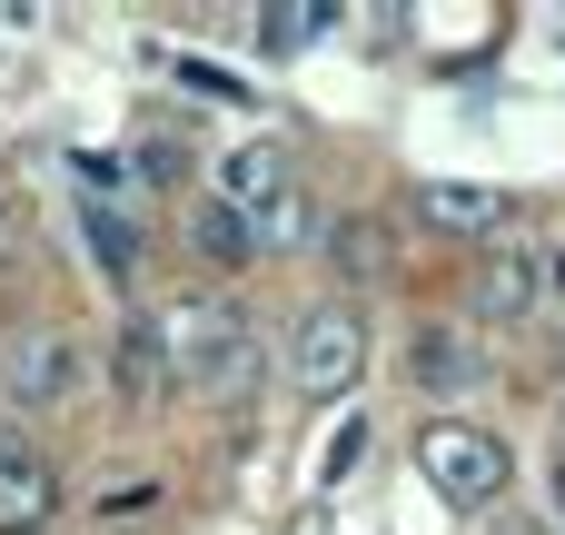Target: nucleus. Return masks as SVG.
Here are the masks:
<instances>
[{
    "mask_svg": "<svg viewBox=\"0 0 565 535\" xmlns=\"http://www.w3.org/2000/svg\"><path fill=\"white\" fill-rule=\"evenodd\" d=\"M189 238H199V258H209V268H248V258H258V238H248V218H238V208H218V199H199V218H189Z\"/></svg>",
    "mask_w": 565,
    "mask_h": 535,
    "instance_id": "9b49d317",
    "label": "nucleus"
},
{
    "mask_svg": "<svg viewBox=\"0 0 565 535\" xmlns=\"http://www.w3.org/2000/svg\"><path fill=\"white\" fill-rule=\"evenodd\" d=\"M556 417H565V407H556Z\"/></svg>",
    "mask_w": 565,
    "mask_h": 535,
    "instance_id": "b1692460",
    "label": "nucleus"
},
{
    "mask_svg": "<svg viewBox=\"0 0 565 535\" xmlns=\"http://www.w3.org/2000/svg\"><path fill=\"white\" fill-rule=\"evenodd\" d=\"M546 308H556V318H565V248H556V258H546Z\"/></svg>",
    "mask_w": 565,
    "mask_h": 535,
    "instance_id": "412c9836",
    "label": "nucleus"
},
{
    "mask_svg": "<svg viewBox=\"0 0 565 535\" xmlns=\"http://www.w3.org/2000/svg\"><path fill=\"white\" fill-rule=\"evenodd\" d=\"M79 238H89V258H99L109 278H129V268H139V238H129L109 208H79Z\"/></svg>",
    "mask_w": 565,
    "mask_h": 535,
    "instance_id": "4468645a",
    "label": "nucleus"
},
{
    "mask_svg": "<svg viewBox=\"0 0 565 535\" xmlns=\"http://www.w3.org/2000/svg\"><path fill=\"white\" fill-rule=\"evenodd\" d=\"M328 20H338L328 0H278V10L258 20V50H308V40L328 30Z\"/></svg>",
    "mask_w": 565,
    "mask_h": 535,
    "instance_id": "ddd939ff",
    "label": "nucleus"
},
{
    "mask_svg": "<svg viewBox=\"0 0 565 535\" xmlns=\"http://www.w3.org/2000/svg\"><path fill=\"white\" fill-rule=\"evenodd\" d=\"M70 169H79V189H89V208H99V199H119V179H129V169H119V159H99V149H79Z\"/></svg>",
    "mask_w": 565,
    "mask_h": 535,
    "instance_id": "f3484780",
    "label": "nucleus"
},
{
    "mask_svg": "<svg viewBox=\"0 0 565 535\" xmlns=\"http://www.w3.org/2000/svg\"><path fill=\"white\" fill-rule=\"evenodd\" d=\"M169 69H179V89H199V99H258V89H248L238 69H218V60H189V50H179Z\"/></svg>",
    "mask_w": 565,
    "mask_h": 535,
    "instance_id": "dca6fc26",
    "label": "nucleus"
},
{
    "mask_svg": "<svg viewBox=\"0 0 565 535\" xmlns=\"http://www.w3.org/2000/svg\"><path fill=\"white\" fill-rule=\"evenodd\" d=\"M407 367H417L427 387H467V377H477V357H467V338H457V328H417Z\"/></svg>",
    "mask_w": 565,
    "mask_h": 535,
    "instance_id": "f8f14e48",
    "label": "nucleus"
},
{
    "mask_svg": "<svg viewBox=\"0 0 565 535\" xmlns=\"http://www.w3.org/2000/svg\"><path fill=\"white\" fill-rule=\"evenodd\" d=\"M109 387L129 417H159L169 397V357H159V318H119V357H109Z\"/></svg>",
    "mask_w": 565,
    "mask_h": 535,
    "instance_id": "1a4fd4ad",
    "label": "nucleus"
},
{
    "mask_svg": "<svg viewBox=\"0 0 565 535\" xmlns=\"http://www.w3.org/2000/svg\"><path fill=\"white\" fill-rule=\"evenodd\" d=\"M417 477L447 496V506H497L507 496V437L497 427H477V417H427L417 427Z\"/></svg>",
    "mask_w": 565,
    "mask_h": 535,
    "instance_id": "f03ea898",
    "label": "nucleus"
},
{
    "mask_svg": "<svg viewBox=\"0 0 565 535\" xmlns=\"http://www.w3.org/2000/svg\"><path fill=\"white\" fill-rule=\"evenodd\" d=\"M497 535H546V526H536V516H507V526H497Z\"/></svg>",
    "mask_w": 565,
    "mask_h": 535,
    "instance_id": "4be33fe9",
    "label": "nucleus"
},
{
    "mask_svg": "<svg viewBox=\"0 0 565 535\" xmlns=\"http://www.w3.org/2000/svg\"><path fill=\"white\" fill-rule=\"evenodd\" d=\"M556 506H565V467H556Z\"/></svg>",
    "mask_w": 565,
    "mask_h": 535,
    "instance_id": "5701e85b",
    "label": "nucleus"
},
{
    "mask_svg": "<svg viewBox=\"0 0 565 535\" xmlns=\"http://www.w3.org/2000/svg\"><path fill=\"white\" fill-rule=\"evenodd\" d=\"M70 377H79V357H70L60 328H20V338L0 347V387H10V407H60Z\"/></svg>",
    "mask_w": 565,
    "mask_h": 535,
    "instance_id": "423d86ee",
    "label": "nucleus"
},
{
    "mask_svg": "<svg viewBox=\"0 0 565 535\" xmlns=\"http://www.w3.org/2000/svg\"><path fill=\"white\" fill-rule=\"evenodd\" d=\"M179 169H189V149H179V139H159V129H149V139H139V179H179Z\"/></svg>",
    "mask_w": 565,
    "mask_h": 535,
    "instance_id": "a211bd4d",
    "label": "nucleus"
},
{
    "mask_svg": "<svg viewBox=\"0 0 565 535\" xmlns=\"http://www.w3.org/2000/svg\"><path fill=\"white\" fill-rule=\"evenodd\" d=\"M328 268H338L348 288H377V278H387V228H377V218H338V228H328Z\"/></svg>",
    "mask_w": 565,
    "mask_h": 535,
    "instance_id": "9d476101",
    "label": "nucleus"
},
{
    "mask_svg": "<svg viewBox=\"0 0 565 535\" xmlns=\"http://www.w3.org/2000/svg\"><path fill=\"white\" fill-rule=\"evenodd\" d=\"M358 447H367V427H338V437H328V457H318V477H328V486H338V477H348V467H358Z\"/></svg>",
    "mask_w": 565,
    "mask_h": 535,
    "instance_id": "6ab92c4d",
    "label": "nucleus"
},
{
    "mask_svg": "<svg viewBox=\"0 0 565 535\" xmlns=\"http://www.w3.org/2000/svg\"><path fill=\"white\" fill-rule=\"evenodd\" d=\"M50 516H60V467L20 427H0V535H40Z\"/></svg>",
    "mask_w": 565,
    "mask_h": 535,
    "instance_id": "20e7f679",
    "label": "nucleus"
},
{
    "mask_svg": "<svg viewBox=\"0 0 565 535\" xmlns=\"http://www.w3.org/2000/svg\"><path fill=\"white\" fill-rule=\"evenodd\" d=\"M288 189H298V169H288V149H268V139H248V149L218 159V208H238V218L278 208Z\"/></svg>",
    "mask_w": 565,
    "mask_h": 535,
    "instance_id": "0eeeda50",
    "label": "nucleus"
},
{
    "mask_svg": "<svg viewBox=\"0 0 565 535\" xmlns=\"http://www.w3.org/2000/svg\"><path fill=\"white\" fill-rule=\"evenodd\" d=\"M417 218H427L437 238H497V228H507V199L477 189V179H417Z\"/></svg>",
    "mask_w": 565,
    "mask_h": 535,
    "instance_id": "6e6552de",
    "label": "nucleus"
},
{
    "mask_svg": "<svg viewBox=\"0 0 565 535\" xmlns=\"http://www.w3.org/2000/svg\"><path fill=\"white\" fill-rule=\"evenodd\" d=\"M248 238H258V248H298V238H308V189H288L278 208H258Z\"/></svg>",
    "mask_w": 565,
    "mask_h": 535,
    "instance_id": "2eb2a0df",
    "label": "nucleus"
},
{
    "mask_svg": "<svg viewBox=\"0 0 565 535\" xmlns=\"http://www.w3.org/2000/svg\"><path fill=\"white\" fill-rule=\"evenodd\" d=\"M159 357H169V387H199L209 407H248L258 397V328L228 298H179L159 318Z\"/></svg>",
    "mask_w": 565,
    "mask_h": 535,
    "instance_id": "f257e3e1",
    "label": "nucleus"
},
{
    "mask_svg": "<svg viewBox=\"0 0 565 535\" xmlns=\"http://www.w3.org/2000/svg\"><path fill=\"white\" fill-rule=\"evenodd\" d=\"M288 535H338V526H328V506H298V516H288Z\"/></svg>",
    "mask_w": 565,
    "mask_h": 535,
    "instance_id": "aec40b11",
    "label": "nucleus"
},
{
    "mask_svg": "<svg viewBox=\"0 0 565 535\" xmlns=\"http://www.w3.org/2000/svg\"><path fill=\"white\" fill-rule=\"evenodd\" d=\"M536 308H546V248H536V238H507V248L477 268V318H487V328H526Z\"/></svg>",
    "mask_w": 565,
    "mask_h": 535,
    "instance_id": "39448f33",
    "label": "nucleus"
},
{
    "mask_svg": "<svg viewBox=\"0 0 565 535\" xmlns=\"http://www.w3.org/2000/svg\"><path fill=\"white\" fill-rule=\"evenodd\" d=\"M358 377H367V318H358L348 298H318V308L298 318V387H308L318 407H338Z\"/></svg>",
    "mask_w": 565,
    "mask_h": 535,
    "instance_id": "7ed1b4c3",
    "label": "nucleus"
}]
</instances>
